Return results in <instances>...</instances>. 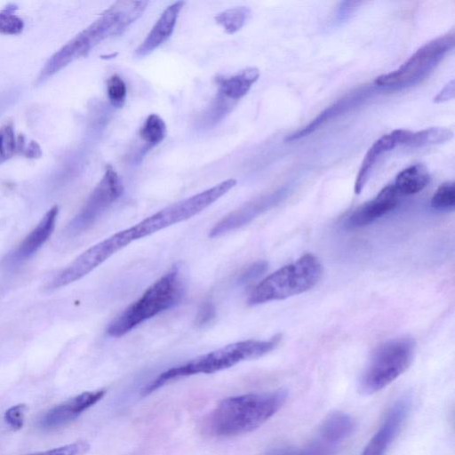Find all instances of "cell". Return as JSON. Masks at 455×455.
Returning <instances> with one entry per match:
<instances>
[{"label":"cell","instance_id":"25","mask_svg":"<svg viewBox=\"0 0 455 455\" xmlns=\"http://www.w3.org/2000/svg\"><path fill=\"white\" fill-rule=\"evenodd\" d=\"M214 305L210 301L204 302L196 314V323L197 325L209 323L215 317Z\"/></svg>","mask_w":455,"mask_h":455},{"label":"cell","instance_id":"17","mask_svg":"<svg viewBox=\"0 0 455 455\" xmlns=\"http://www.w3.org/2000/svg\"><path fill=\"white\" fill-rule=\"evenodd\" d=\"M140 137L146 142L147 148L160 144L166 135V124L156 114H150L146 118L139 132Z\"/></svg>","mask_w":455,"mask_h":455},{"label":"cell","instance_id":"9","mask_svg":"<svg viewBox=\"0 0 455 455\" xmlns=\"http://www.w3.org/2000/svg\"><path fill=\"white\" fill-rule=\"evenodd\" d=\"M105 394V389H98L85 391L69 398L49 410L42 418L40 425L46 429L65 426L101 400Z\"/></svg>","mask_w":455,"mask_h":455},{"label":"cell","instance_id":"1","mask_svg":"<svg viewBox=\"0 0 455 455\" xmlns=\"http://www.w3.org/2000/svg\"><path fill=\"white\" fill-rule=\"evenodd\" d=\"M287 391L251 393L222 399L208 416L207 431L218 437H232L251 432L284 404Z\"/></svg>","mask_w":455,"mask_h":455},{"label":"cell","instance_id":"15","mask_svg":"<svg viewBox=\"0 0 455 455\" xmlns=\"http://www.w3.org/2000/svg\"><path fill=\"white\" fill-rule=\"evenodd\" d=\"M354 427V420L348 414L335 411L323 420L317 436L339 447L351 435Z\"/></svg>","mask_w":455,"mask_h":455},{"label":"cell","instance_id":"6","mask_svg":"<svg viewBox=\"0 0 455 455\" xmlns=\"http://www.w3.org/2000/svg\"><path fill=\"white\" fill-rule=\"evenodd\" d=\"M454 45V33L449 32L425 44L399 68L375 79L380 86H398L424 76Z\"/></svg>","mask_w":455,"mask_h":455},{"label":"cell","instance_id":"18","mask_svg":"<svg viewBox=\"0 0 455 455\" xmlns=\"http://www.w3.org/2000/svg\"><path fill=\"white\" fill-rule=\"evenodd\" d=\"M251 14L245 6L227 9L215 16V21L221 26L226 33L232 35L240 30Z\"/></svg>","mask_w":455,"mask_h":455},{"label":"cell","instance_id":"8","mask_svg":"<svg viewBox=\"0 0 455 455\" xmlns=\"http://www.w3.org/2000/svg\"><path fill=\"white\" fill-rule=\"evenodd\" d=\"M411 407L408 397L397 400L387 411L378 431L368 442L361 455H385L398 435Z\"/></svg>","mask_w":455,"mask_h":455},{"label":"cell","instance_id":"24","mask_svg":"<svg viewBox=\"0 0 455 455\" xmlns=\"http://www.w3.org/2000/svg\"><path fill=\"white\" fill-rule=\"evenodd\" d=\"M27 411L25 404H16L9 408L4 413V420L13 430H19L24 423V417Z\"/></svg>","mask_w":455,"mask_h":455},{"label":"cell","instance_id":"12","mask_svg":"<svg viewBox=\"0 0 455 455\" xmlns=\"http://www.w3.org/2000/svg\"><path fill=\"white\" fill-rule=\"evenodd\" d=\"M410 137V131L399 129L383 135L368 149L359 169L355 183V193L359 194L366 184L370 172L379 156L398 145H405Z\"/></svg>","mask_w":455,"mask_h":455},{"label":"cell","instance_id":"21","mask_svg":"<svg viewBox=\"0 0 455 455\" xmlns=\"http://www.w3.org/2000/svg\"><path fill=\"white\" fill-rule=\"evenodd\" d=\"M431 206L439 211L452 210L455 205V184L447 181L441 184L431 198Z\"/></svg>","mask_w":455,"mask_h":455},{"label":"cell","instance_id":"10","mask_svg":"<svg viewBox=\"0 0 455 455\" xmlns=\"http://www.w3.org/2000/svg\"><path fill=\"white\" fill-rule=\"evenodd\" d=\"M398 196L393 184L385 187L373 199L363 204L349 215L345 223L346 227L352 229L371 224L392 211L397 204Z\"/></svg>","mask_w":455,"mask_h":455},{"label":"cell","instance_id":"7","mask_svg":"<svg viewBox=\"0 0 455 455\" xmlns=\"http://www.w3.org/2000/svg\"><path fill=\"white\" fill-rule=\"evenodd\" d=\"M123 193L124 184L121 178L116 170L108 165L84 207L68 225V233L76 235L88 229Z\"/></svg>","mask_w":455,"mask_h":455},{"label":"cell","instance_id":"5","mask_svg":"<svg viewBox=\"0 0 455 455\" xmlns=\"http://www.w3.org/2000/svg\"><path fill=\"white\" fill-rule=\"evenodd\" d=\"M416 343L411 338L388 339L372 352L358 382L363 395H372L393 382L411 365Z\"/></svg>","mask_w":455,"mask_h":455},{"label":"cell","instance_id":"13","mask_svg":"<svg viewBox=\"0 0 455 455\" xmlns=\"http://www.w3.org/2000/svg\"><path fill=\"white\" fill-rule=\"evenodd\" d=\"M58 207L51 208L37 226L23 239L12 254L13 261H21L31 257L49 239L53 232Z\"/></svg>","mask_w":455,"mask_h":455},{"label":"cell","instance_id":"11","mask_svg":"<svg viewBox=\"0 0 455 455\" xmlns=\"http://www.w3.org/2000/svg\"><path fill=\"white\" fill-rule=\"evenodd\" d=\"M184 4V1H177L165 8L143 42L135 50L137 57L150 54L172 36Z\"/></svg>","mask_w":455,"mask_h":455},{"label":"cell","instance_id":"23","mask_svg":"<svg viewBox=\"0 0 455 455\" xmlns=\"http://www.w3.org/2000/svg\"><path fill=\"white\" fill-rule=\"evenodd\" d=\"M89 449L90 444L87 442L77 441L60 447L28 455H84Z\"/></svg>","mask_w":455,"mask_h":455},{"label":"cell","instance_id":"19","mask_svg":"<svg viewBox=\"0 0 455 455\" xmlns=\"http://www.w3.org/2000/svg\"><path fill=\"white\" fill-rule=\"evenodd\" d=\"M452 137L453 132L450 129L430 127L417 132H412L406 145L411 147L435 145L448 141Z\"/></svg>","mask_w":455,"mask_h":455},{"label":"cell","instance_id":"3","mask_svg":"<svg viewBox=\"0 0 455 455\" xmlns=\"http://www.w3.org/2000/svg\"><path fill=\"white\" fill-rule=\"evenodd\" d=\"M184 292L185 278L180 266L175 264L109 323L107 333L111 337L124 335L143 322L176 306Z\"/></svg>","mask_w":455,"mask_h":455},{"label":"cell","instance_id":"22","mask_svg":"<svg viewBox=\"0 0 455 455\" xmlns=\"http://www.w3.org/2000/svg\"><path fill=\"white\" fill-rule=\"evenodd\" d=\"M108 95L111 104L116 108L124 106L126 99V84L123 78L115 74L107 83Z\"/></svg>","mask_w":455,"mask_h":455},{"label":"cell","instance_id":"27","mask_svg":"<svg viewBox=\"0 0 455 455\" xmlns=\"http://www.w3.org/2000/svg\"><path fill=\"white\" fill-rule=\"evenodd\" d=\"M454 96V82L451 81L446 86L435 96V102H442L453 98Z\"/></svg>","mask_w":455,"mask_h":455},{"label":"cell","instance_id":"2","mask_svg":"<svg viewBox=\"0 0 455 455\" xmlns=\"http://www.w3.org/2000/svg\"><path fill=\"white\" fill-rule=\"evenodd\" d=\"M281 339L282 335L276 334L265 340L237 341L199 355L159 374L141 390V395H148L167 383L180 378L199 373H213L232 367L240 362L261 357L274 350Z\"/></svg>","mask_w":455,"mask_h":455},{"label":"cell","instance_id":"4","mask_svg":"<svg viewBox=\"0 0 455 455\" xmlns=\"http://www.w3.org/2000/svg\"><path fill=\"white\" fill-rule=\"evenodd\" d=\"M322 274L320 260L311 253L304 254L260 281L251 290L248 304L255 306L303 293L317 284Z\"/></svg>","mask_w":455,"mask_h":455},{"label":"cell","instance_id":"20","mask_svg":"<svg viewBox=\"0 0 455 455\" xmlns=\"http://www.w3.org/2000/svg\"><path fill=\"white\" fill-rule=\"evenodd\" d=\"M339 447L315 437L303 449H278L268 455H335Z\"/></svg>","mask_w":455,"mask_h":455},{"label":"cell","instance_id":"14","mask_svg":"<svg viewBox=\"0 0 455 455\" xmlns=\"http://www.w3.org/2000/svg\"><path fill=\"white\" fill-rule=\"evenodd\" d=\"M259 77V70L251 67L231 76L219 78V93L225 99L231 100H240L247 94Z\"/></svg>","mask_w":455,"mask_h":455},{"label":"cell","instance_id":"16","mask_svg":"<svg viewBox=\"0 0 455 455\" xmlns=\"http://www.w3.org/2000/svg\"><path fill=\"white\" fill-rule=\"evenodd\" d=\"M429 180L427 167L416 164L403 170L396 176L393 186L399 196L413 195L421 191L428 184Z\"/></svg>","mask_w":455,"mask_h":455},{"label":"cell","instance_id":"26","mask_svg":"<svg viewBox=\"0 0 455 455\" xmlns=\"http://www.w3.org/2000/svg\"><path fill=\"white\" fill-rule=\"evenodd\" d=\"M267 268V263L265 261H259L249 267H247L244 272H243L239 277V281L241 283H247L251 280L258 277L259 275L264 273Z\"/></svg>","mask_w":455,"mask_h":455}]
</instances>
